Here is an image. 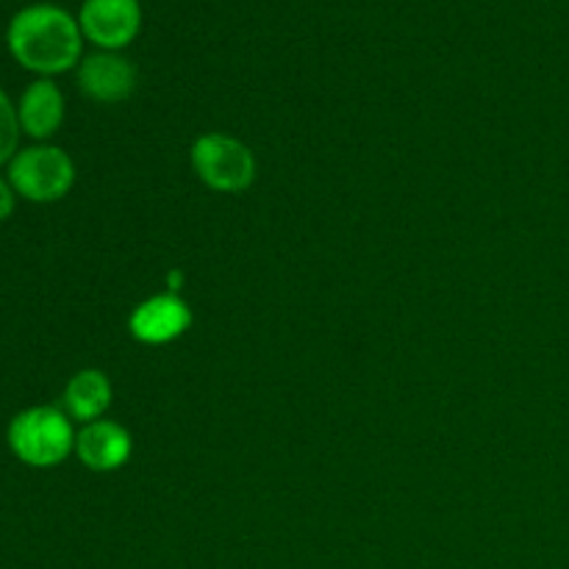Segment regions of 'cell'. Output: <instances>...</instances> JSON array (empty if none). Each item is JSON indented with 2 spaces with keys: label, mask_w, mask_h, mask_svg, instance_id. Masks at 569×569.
I'll use <instances>...</instances> for the list:
<instances>
[{
  "label": "cell",
  "mask_w": 569,
  "mask_h": 569,
  "mask_svg": "<svg viewBox=\"0 0 569 569\" xmlns=\"http://www.w3.org/2000/svg\"><path fill=\"white\" fill-rule=\"evenodd\" d=\"M6 42L11 56L39 76H59L81 64V26L61 6L33 3L20 9L11 17Z\"/></svg>",
  "instance_id": "6da1fadb"
},
{
  "label": "cell",
  "mask_w": 569,
  "mask_h": 569,
  "mask_svg": "<svg viewBox=\"0 0 569 569\" xmlns=\"http://www.w3.org/2000/svg\"><path fill=\"white\" fill-rule=\"evenodd\" d=\"M9 448L22 465L48 470L76 450V431L67 411L56 406H31L9 422Z\"/></svg>",
  "instance_id": "7a4b0ae2"
},
{
  "label": "cell",
  "mask_w": 569,
  "mask_h": 569,
  "mask_svg": "<svg viewBox=\"0 0 569 569\" xmlns=\"http://www.w3.org/2000/svg\"><path fill=\"white\" fill-rule=\"evenodd\" d=\"M192 170L209 189L222 194H239L253 187L256 156L242 139L231 133L211 131L194 139L192 144Z\"/></svg>",
  "instance_id": "3957f363"
},
{
  "label": "cell",
  "mask_w": 569,
  "mask_h": 569,
  "mask_svg": "<svg viewBox=\"0 0 569 569\" xmlns=\"http://www.w3.org/2000/svg\"><path fill=\"white\" fill-rule=\"evenodd\" d=\"M9 183L31 203H56L76 183V164L56 144H33L9 161Z\"/></svg>",
  "instance_id": "277c9868"
},
{
  "label": "cell",
  "mask_w": 569,
  "mask_h": 569,
  "mask_svg": "<svg viewBox=\"0 0 569 569\" xmlns=\"http://www.w3.org/2000/svg\"><path fill=\"white\" fill-rule=\"evenodd\" d=\"M78 26L89 42L117 53L137 39L142 28V6L139 0H83Z\"/></svg>",
  "instance_id": "5b68a950"
},
{
  "label": "cell",
  "mask_w": 569,
  "mask_h": 569,
  "mask_svg": "<svg viewBox=\"0 0 569 569\" xmlns=\"http://www.w3.org/2000/svg\"><path fill=\"white\" fill-rule=\"evenodd\" d=\"M192 326V309L176 292L153 295L133 309L128 331L142 345H170Z\"/></svg>",
  "instance_id": "8992f818"
},
{
  "label": "cell",
  "mask_w": 569,
  "mask_h": 569,
  "mask_svg": "<svg viewBox=\"0 0 569 569\" xmlns=\"http://www.w3.org/2000/svg\"><path fill=\"white\" fill-rule=\"evenodd\" d=\"M78 87L98 103H122L137 89V67L114 50L89 53L78 64Z\"/></svg>",
  "instance_id": "52a82bcc"
},
{
  "label": "cell",
  "mask_w": 569,
  "mask_h": 569,
  "mask_svg": "<svg viewBox=\"0 0 569 569\" xmlns=\"http://www.w3.org/2000/svg\"><path fill=\"white\" fill-rule=\"evenodd\" d=\"M133 439L120 422L94 420L76 433V456L92 472H114L128 465Z\"/></svg>",
  "instance_id": "ba28073f"
},
{
  "label": "cell",
  "mask_w": 569,
  "mask_h": 569,
  "mask_svg": "<svg viewBox=\"0 0 569 569\" xmlns=\"http://www.w3.org/2000/svg\"><path fill=\"white\" fill-rule=\"evenodd\" d=\"M20 128L31 139H50L64 122V94L48 78H39L20 98Z\"/></svg>",
  "instance_id": "9c48e42d"
},
{
  "label": "cell",
  "mask_w": 569,
  "mask_h": 569,
  "mask_svg": "<svg viewBox=\"0 0 569 569\" xmlns=\"http://www.w3.org/2000/svg\"><path fill=\"white\" fill-rule=\"evenodd\" d=\"M111 381L100 370H81L67 381L64 387V411L70 420L94 422L103 420L111 406Z\"/></svg>",
  "instance_id": "30bf717a"
},
{
  "label": "cell",
  "mask_w": 569,
  "mask_h": 569,
  "mask_svg": "<svg viewBox=\"0 0 569 569\" xmlns=\"http://www.w3.org/2000/svg\"><path fill=\"white\" fill-rule=\"evenodd\" d=\"M20 114H17L14 103L9 100V94L0 89V164H9L20 150H17V142H20Z\"/></svg>",
  "instance_id": "8fae6325"
},
{
  "label": "cell",
  "mask_w": 569,
  "mask_h": 569,
  "mask_svg": "<svg viewBox=\"0 0 569 569\" xmlns=\"http://www.w3.org/2000/svg\"><path fill=\"white\" fill-rule=\"evenodd\" d=\"M14 200H17V192L9 183V178H0V222L11 217V211H14Z\"/></svg>",
  "instance_id": "7c38bea8"
}]
</instances>
